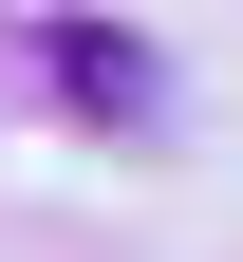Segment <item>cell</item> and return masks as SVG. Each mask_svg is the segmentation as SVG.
I'll return each instance as SVG.
<instances>
[{
	"label": "cell",
	"instance_id": "cell-1",
	"mask_svg": "<svg viewBox=\"0 0 243 262\" xmlns=\"http://www.w3.org/2000/svg\"><path fill=\"white\" fill-rule=\"evenodd\" d=\"M38 56H56V94H75L94 131H150V113H168V56H150V38H113V19H56Z\"/></svg>",
	"mask_w": 243,
	"mask_h": 262
}]
</instances>
